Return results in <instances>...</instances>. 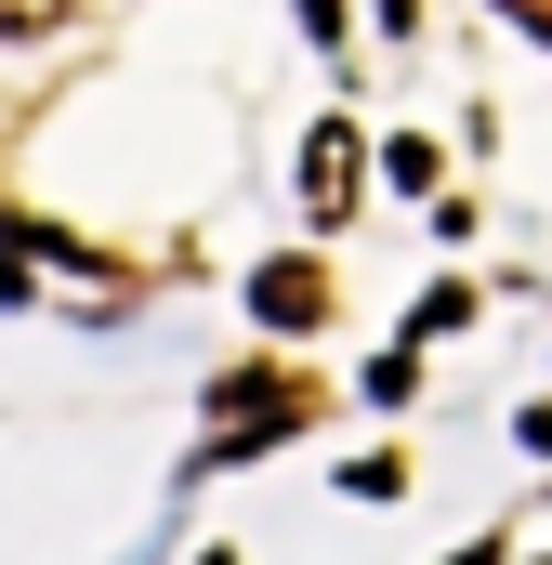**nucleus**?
Returning <instances> with one entry per match:
<instances>
[{
	"label": "nucleus",
	"instance_id": "obj_6",
	"mask_svg": "<svg viewBox=\"0 0 552 565\" xmlns=\"http://www.w3.org/2000/svg\"><path fill=\"white\" fill-rule=\"evenodd\" d=\"M513 434H527V447H540V460H552V408H527V422H513Z\"/></svg>",
	"mask_w": 552,
	"mask_h": 565
},
{
	"label": "nucleus",
	"instance_id": "obj_8",
	"mask_svg": "<svg viewBox=\"0 0 552 565\" xmlns=\"http://www.w3.org/2000/svg\"><path fill=\"white\" fill-rule=\"evenodd\" d=\"M198 565H237V553H198Z\"/></svg>",
	"mask_w": 552,
	"mask_h": 565
},
{
	"label": "nucleus",
	"instance_id": "obj_7",
	"mask_svg": "<svg viewBox=\"0 0 552 565\" xmlns=\"http://www.w3.org/2000/svg\"><path fill=\"white\" fill-rule=\"evenodd\" d=\"M369 13H382V26H408V0H369Z\"/></svg>",
	"mask_w": 552,
	"mask_h": 565
},
{
	"label": "nucleus",
	"instance_id": "obj_2",
	"mask_svg": "<svg viewBox=\"0 0 552 565\" xmlns=\"http://www.w3.org/2000/svg\"><path fill=\"white\" fill-rule=\"evenodd\" d=\"M355 184H369V145L329 119V132L302 145V211H316V224H342V211H355Z\"/></svg>",
	"mask_w": 552,
	"mask_h": 565
},
{
	"label": "nucleus",
	"instance_id": "obj_5",
	"mask_svg": "<svg viewBox=\"0 0 552 565\" xmlns=\"http://www.w3.org/2000/svg\"><path fill=\"white\" fill-rule=\"evenodd\" d=\"M500 13H513V26H540V40H552V0H500Z\"/></svg>",
	"mask_w": 552,
	"mask_h": 565
},
{
	"label": "nucleus",
	"instance_id": "obj_1",
	"mask_svg": "<svg viewBox=\"0 0 552 565\" xmlns=\"http://www.w3.org/2000/svg\"><path fill=\"white\" fill-rule=\"evenodd\" d=\"M211 408H237V422H224V447H276V434L302 422V408H316V395H302V382H289V369H251V382H224V395H211Z\"/></svg>",
	"mask_w": 552,
	"mask_h": 565
},
{
	"label": "nucleus",
	"instance_id": "obj_4",
	"mask_svg": "<svg viewBox=\"0 0 552 565\" xmlns=\"http://www.w3.org/2000/svg\"><path fill=\"white\" fill-rule=\"evenodd\" d=\"M53 13H66V0H0V40H40Z\"/></svg>",
	"mask_w": 552,
	"mask_h": 565
},
{
	"label": "nucleus",
	"instance_id": "obj_3",
	"mask_svg": "<svg viewBox=\"0 0 552 565\" xmlns=\"http://www.w3.org/2000/svg\"><path fill=\"white\" fill-rule=\"evenodd\" d=\"M251 316H264V329H316V316H329V277L289 250V264H264V277H251Z\"/></svg>",
	"mask_w": 552,
	"mask_h": 565
}]
</instances>
